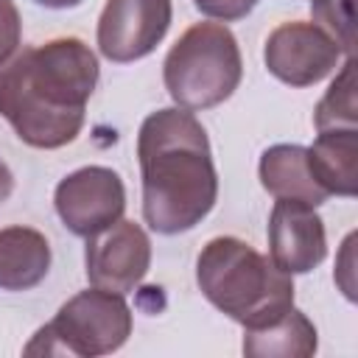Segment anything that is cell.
Returning a JSON list of instances; mask_svg holds the SVG:
<instances>
[{
	"label": "cell",
	"instance_id": "4fadbf2b",
	"mask_svg": "<svg viewBox=\"0 0 358 358\" xmlns=\"http://www.w3.org/2000/svg\"><path fill=\"white\" fill-rule=\"evenodd\" d=\"M358 129H327L319 131L308 148V165L313 179L324 187L327 196H355L358 193Z\"/></svg>",
	"mask_w": 358,
	"mask_h": 358
},
{
	"label": "cell",
	"instance_id": "ac0fdd59",
	"mask_svg": "<svg viewBox=\"0 0 358 358\" xmlns=\"http://www.w3.org/2000/svg\"><path fill=\"white\" fill-rule=\"evenodd\" d=\"M196 8L213 20H224V22H235L243 20L246 14H252V8L260 0H193Z\"/></svg>",
	"mask_w": 358,
	"mask_h": 358
},
{
	"label": "cell",
	"instance_id": "e0dca14e",
	"mask_svg": "<svg viewBox=\"0 0 358 358\" xmlns=\"http://www.w3.org/2000/svg\"><path fill=\"white\" fill-rule=\"evenodd\" d=\"M22 39V20L14 0H0V64H6Z\"/></svg>",
	"mask_w": 358,
	"mask_h": 358
},
{
	"label": "cell",
	"instance_id": "52a82bcc",
	"mask_svg": "<svg viewBox=\"0 0 358 358\" xmlns=\"http://www.w3.org/2000/svg\"><path fill=\"white\" fill-rule=\"evenodd\" d=\"M341 48L316 22H282L277 25L263 48L266 70L291 87H313L327 78L338 62Z\"/></svg>",
	"mask_w": 358,
	"mask_h": 358
},
{
	"label": "cell",
	"instance_id": "44dd1931",
	"mask_svg": "<svg viewBox=\"0 0 358 358\" xmlns=\"http://www.w3.org/2000/svg\"><path fill=\"white\" fill-rule=\"evenodd\" d=\"M36 3L45 6V8H76L84 0H36Z\"/></svg>",
	"mask_w": 358,
	"mask_h": 358
},
{
	"label": "cell",
	"instance_id": "5b68a950",
	"mask_svg": "<svg viewBox=\"0 0 358 358\" xmlns=\"http://www.w3.org/2000/svg\"><path fill=\"white\" fill-rule=\"evenodd\" d=\"M131 336V308L120 294L87 288L70 296L59 313L36 330L25 355L95 358L120 350Z\"/></svg>",
	"mask_w": 358,
	"mask_h": 358
},
{
	"label": "cell",
	"instance_id": "8992f818",
	"mask_svg": "<svg viewBox=\"0 0 358 358\" xmlns=\"http://www.w3.org/2000/svg\"><path fill=\"white\" fill-rule=\"evenodd\" d=\"M53 204H56L62 224L73 235L90 238L123 218L126 187H123V179L112 168L87 165V168L67 173L56 185Z\"/></svg>",
	"mask_w": 358,
	"mask_h": 358
},
{
	"label": "cell",
	"instance_id": "8fae6325",
	"mask_svg": "<svg viewBox=\"0 0 358 358\" xmlns=\"http://www.w3.org/2000/svg\"><path fill=\"white\" fill-rule=\"evenodd\" d=\"M260 185L274 199H294L305 201L310 207H319L327 201L324 187L313 179L308 165V148L305 145H271L260 154Z\"/></svg>",
	"mask_w": 358,
	"mask_h": 358
},
{
	"label": "cell",
	"instance_id": "2e32d148",
	"mask_svg": "<svg viewBox=\"0 0 358 358\" xmlns=\"http://www.w3.org/2000/svg\"><path fill=\"white\" fill-rule=\"evenodd\" d=\"M310 14L350 59L355 53V0H310Z\"/></svg>",
	"mask_w": 358,
	"mask_h": 358
},
{
	"label": "cell",
	"instance_id": "277c9868",
	"mask_svg": "<svg viewBox=\"0 0 358 358\" xmlns=\"http://www.w3.org/2000/svg\"><path fill=\"white\" fill-rule=\"evenodd\" d=\"M165 90L176 106L199 112L224 103L243 78L235 34L224 22H196L168 50Z\"/></svg>",
	"mask_w": 358,
	"mask_h": 358
},
{
	"label": "cell",
	"instance_id": "9c48e42d",
	"mask_svg": "<svg viewBox=\"0 0 358 358\" xmlns=\"http://www.w3.org/2000/svg\"><path fill=\"white\" fill-rule=\"evenodd\" d=\"M87 280L112 294H131L151 266V241L134 221H115L112 227L87 238Z\"/></svg>",
	"mask_w": 358,
	"mask_h": 358
},
{
	"label": "cell",
	"instance_id": "9a60e30c",
	"mask_svg": "<svg viewBox=\"0 0 358 358\" xmlns=\"http://www.w3.org/2000/svg\"><path fill=\"white\" fill-rule=\"evenodd\" d=\"M358 103H355V59L350 56L336 73L333 84L313 109L316 131L327 129H358Z\"/></svg>",
	"mask_w": 358,
	"mask_h": 358
},
{
	"label": "cell",
	"instance_id": "3957f363",
	"mask_svg": "<svg viewBox=\"0 0 358 358\" xmlns=\"http://www.w3.org/2000/svg\"><path fill=\"white\" fill-rule=\"evenodd\" d=\"M196 282L210 305L243 327H260L294 305L291 274L235 235H218L201 246Z\"/></svg>",
	"mask_w": 358,
	"mask_h": 358
},
{
	"label": "cell",
	"instance_id": "ba28073f",
	"mask_svg": "<svg viewBox=\"0 0 358 358\" xmlns=\"http://www.w3.org/2000/svg\"><path fill=\"white\" fill-rule=\"evenodd\" d=\"M173 20L171 0H106L98 17V50L117 64L157 50Z\"/></svg>",
	"mask_w": 358,
	"mask_h": 358
},
{
	"label": "cell",
	"instance_id": "5bb4252c",
	"mask_svg": "<svg viewBox=\"0 0 358 358\" xmlns=\"http://www.w3.org/2000/svg\"><path fill=\"white\" fill-rule=\"evenodd\" d=\"M316 347L319 336L313 322L294 305L260 327H243V352L249 358H308Z\"/></svg>",
	"mask_w": 358,
	"mask_h": 358
},
{
	"label": "cell",
	"instance_id": "ffe728a7",
	"mask_svg": "<svg viewBox=\"0 0 358 358\" xmlns=\"http://www.w3.org/2000/svg\"><path fill=\"white\" fill-rule=\"evenodd\" d=\"M11 190H14V173H11V168L0 159V204L11 196Z\"/></svg>",
	"mask_w": 358,
	"mask_h": 358
},
{
	"label": "cell",
	"instance_id": "6da1fadb",
	"mask_svg": "<svg viewBox=\"0 0 358 358\" xmlns=\"http://www.w3.org/2000/svg\"><path fill=\"white\" fill-rule=\"evenodd\" d=\"M98 84V59L78 36L25 48L0 64V115L31 148L73 143Z\"/></svg>",
	"mask_w": 358,
	"mask_h": 358
},
{
	"label": "cell",
	"instance_id": "d6986e66",
	"mask_svg": "<svg viewBox=\"0 0 358 358\" xmlns=\"http://www.w3.org/2000/svg\"><path fill=\"white\" fill-rule=\"evenodd\" d=\"M352 241H355V235H347V241H344V246H347V252H344L347 263L341 268H336V282L341 285V291H344L347 299H355V291H352Z\"/></svg>",
	"mask_w": 358,
	"mask_h": 358
},
{
	"label": "cell",
	"instance_id": "7c38bea8",
	"mask_svg": "<svg viewBox=\"0 0 358 358\" xmlns=\"http://www.w3.org/2000/svg\"><path fill=\"white\" fill-rule=\"evenodd\" d=\"M50 271V243L34 227L0 229V288L28 291Z\"/></svg>",
	"mask_w": 358,
	"mask_h": 358
},
{
	"label": "cell",
	"instance_id": "7a4b0ae2",
	"mask_svg": "<svg viewBox=\"0 0 358 358\" xmlns=\"http://www.w3.org/2000/svg\"><path fill=\"white\" fill-rule=\"evenodd\" d=\"M143 173V218L159 235L201 224L218 199V173L204 126L190 109L151 112L137 131Z\"/></svg>",
	"mask_w": 358,
	"mask_h": 358
},
{
	"label": "cell",
	"instance_id": "30bf717a",
	"mask_svg": "<svg viewBox=\"0 0 358 358\" xmlns=\"http://www.w3.org/2000/svg\"><path fill=\"white\" fill-rule=\"evenodd\" d=\"M268 252L285 274H308L327 257L324 221L316 207L277 199L268 215Z\"/></svg>",
	"mask_w": 358,
	"mask_h": 358
}]
</instances>
